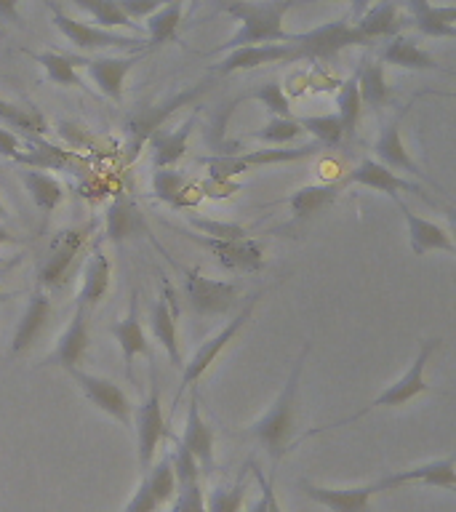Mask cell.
<instances>
[{
	"label": "cell",
	"instance_id": "3957f363",
	"mask_svg": "<svg viewBox=\"0 0 456 512\" xmlns=\"http://www.w3.org/2000/svg\"><path fill=\"white\" fill-rule=\"evenodd\" d=\"M203 91H206V83H198V86L187 88V91H179V94L168 96V99H163V102L158 104H142V107H136L126 120L128 158H139V152H142L144 144L150 142V136L155 134L158 128L166 126V120L171 118L176 110H182V107L195 102Z\"/></svg>",
	"mask_w": 456,
	"mask_h": 512
},
{
	"label": "cell",
	"instance_id": "8992f818",
	"mask_svg": "<svg viewBox=\"0 0 456 512\" xmlns=\"http://www.w3.org/2000/svg\"><path fill=\"white\" fill-rule=\"evenodd\" d=\"M259 296H262L259 291L248 296L246 304H243V310H240L238 315H235V318H232L230 323L222 328V331H216V334L211 336L208 342L200 344V350L195 352V355H192L187 363H184L182 382H179V392H176L174 406H179V400H182L184 390H187V387H195V382H200V376L206 374L208 368L216 363V358H219V355L227 350V344H230L232 339L240 334V331H243V326H246L248 320H251V315H254V307H256V302H259Z\"/></svg>",
	"mask_w": 456,
	"mask_h": 512
},
{
	"label": "cell",
	"instance_id": "603a6c76",
	"mask_svg": "<svg viewBox=\"0 0 456 512\" xmlns=\"http://www.w3.org/2000/svg\"><path fill=\"white\" fill-rule=\"evenodd\" d=\"M88 347H91V334H88L86 310L75 307L70 323H67V328L59 336L54 355L48 358V363H54V366L64 368V371L67 368H80L88 355Z\"/></svg>",
	"mask_w": 456,
	"mask_h": 512
},
{
	"label": "cell",
	"instance_id": "6da1fadb",
	"mask_svg": "<svg viewBox=\"0 0 456 512\" xmlns=\"http://www.w3.org/2000/svg\"><path fill=\"white\" fill-rule=\"evenodd\" d=\"M296 0H222V11L240 22L238 32L216 51H232L256 43H291L283 19Z\"/></svg>",
	"mask_w": 456,
	"mask_h": 512
},
{
	"label": "cell",
	"instance_id": "11a10c76",
	"mask_svg": "<svg viewBox=\"0 0 456 512\" xmlns=\"http://www.w3.org/2000/svg\"><path fill=\"white\" fill-rule=\"evenodd\" d=\"M0 22L3 24H22V14H19V0H0Z\"/></svg>",
	"mask_w": 456,
	"mask_h": 512
},
{
	"label": "cell",
	"instance_id": "681fc988",
	"mask_svg": "<svg viewBox=\"0 0 456 512\" xmlns=\"http://www.w3.org/2000/svg\"><path fill=\"white\" fill-rule=\"evenodd\" d=\"M176 502L171 512H206V496H203V488H200V480L195 483H184V486H176Z\"/></svg>",
	"mask_w": 456,
	"mask_h": 512
},
{
	"label": "cell",
	"instance_id": "b9f144b4",
	"mask_svg": "<svg viewBox=\"0 0 456 512\" xmlns=\"http://www.w3.org/2000/svg\"><path fill=\"white\" fill-rule=\"evenodd\" d=\"M187 190V176L182 171L171 168H155L152 174V195L168 206H179L182 203V192Z\"/></svg>",
	"mask_w": 456,
	"mask_h": 512
},
{
	"label": "cell",
	"instance_id": "ba28073f",
	"mask_svg": "<svg viewBox=\"0 0 456 512\" xmlns=\"http://www.w3.org/2000/svg\"><path fill=\"white\" fill-rule=\"evenodd\" d=\"M438 347H440V339H422L414 363L408 366L406 374L400 376L398 382H392L387 390L379 392V395H376V398L371 400V403H368L358 416L368 414V411H374V408L406 406V403H411V400L424 395V392H432V387L427 384V379H424V368H427V363H430V358L435 355ZM358 416H352V422H355Z\"/></svg>",
	"mask_w": 456,
	"mask_h": 512
},
{
	"label": "cell",
	"instance_id": "9a60e30c",
	"mask_svg": "<svg viewBox=\"0 0 456 512\" xmlns=\"http://www.w3.org/2000/svg\"><path fill=\"white\" fill-rule=\"evenodd\" d=\"M75 67H86L88 78L94 80L96 88L102 91L107 99L120 102L123 99V86H126L128 72L134 70L142 54L136 56H94V59H83V56H70Z\"/></svg>",
	"mask_w": 456,
	"mask_h": 512
},
{
	"label": "cell",
	"instance_id": "f1b7e54d",
	"mask_svg": "<svg viewBox=\"0 0 456 512\" xmlns=\"http://www.w3.org/2000/svg\"><path fill=\"white\" fill-rule=\"evenodd\" d=\"M382 64H392V67H400V70H414V72H432L440 70V62L435 56H430L422 46H416L414 40L406 38V35H392L390 43L382 48V56H379Z\"/></svg>",
	"mask_w": 456,
	"mask_h": 512
},
{
	"label": "cell",
	"instance_id": "8fae6325",
	"mask_svg": "<svg viewBox=\"0 0 456 512\" xmlns=\"http://www.w3.org/2000/svg\"><path fill=\"white\" fill-rule=\"evenodd\" d=\"M168 435L166 416H163V403H160V387L158 379L152 374L150 395L142 400V406L136 408V456H139V467L142 472L155 462L158 446Z\"/></svg>",
	"mask_w": 456,
	"mask_h": 512
},
{
	"label": "cell",
	"instance_id": "e0dca14e",
	"mask_svg": "<svg viewBox=\"0 0 456 512\" xmlns=\"http://www.w3.org/2000/svg\"><path fill=\"white\" fill-rule=\"evenodd\" d=\"M299 486H302V491L310 496L312 502L326 507L328 512H376L371 499L376 494H382L379 483H366V486L355 488H328L315 486L312 480H302Z\"/></svg>",
	"mask_w": 456,
	"mask_h": 512
},
{
	"label": "cell",
	"instance_id": "d4e9b609",
	"mask_svg": "<svg viewBox=\"0 0 456 512\" xmlns=\"http://www.w3.org/2000/svg\"><path fill=\"white\" fill-rule=\"evenodd\" d=\"M136 235H147L142 208L136 206V200H131L128 195H118L107 206V214H104V240L120 246V243H126L128 238H136Z\"/></svg>",
	"mask_w": 456,
	"mask_h": 512
},
{
	"label": "cell",
	"instance_id": "f6af8a7d",
	"mask_svg": "<svg viewBox=\"0 0 456 512\" xmlns=\"http://www.w3.org/2000/svg\"><path fill=\"white\" fill-rule=\"evenodd\" d=\"M302 134H304V128L299 126V120L296 118H275V115H272V118L259 128V131L251 134V139L267 142L272 144V147H286V144H291Z\"/></svg>",
	"mask_w": 456,
	"mask_h": 512
},
{
	"label": "cell",
	"instance_id": "4fadbf2b",
	"mask_svg": "<svg viewBox=\"0 0 456 512\" xmlns=\"http://www.w3.org/2000/svg\"><path fill=\"white\" fill-rule=\"evenodd\" d=\"M304 59L302 48L296 43H256V46H240L227 51L222 62L216 64V75H232V72H246L264 67V64L278 62H299Z\"/></svg>",
	"mask_w": 456,
	"mask_h": 512
},
{
	"label": "cell",
	"instance_id": "7dc6e473",
	"mask_svg": "<svg viewBox=\"0 0 456 512\" xmlns=\"http://www.w3.org/2000/svg\"><path fill=\"white\" fill-rule=\"evenodd\" d=\"M168 462H171V467H174L176 486H184V483H195V480H200L198 459L190 454V448L184 446L179 438H174V451H171V456H168Z\"/></svg>",
	"mask_w": 456,
	"mask_h": 512
},
{
	"label": "cell",
	"instance_id": "cb8c5ba5",
	"mask_svg": "<svg viewBox=\"0 0 456 512\" xmlns=\"http://www.w3.org/2000/svg\"><path fill=\"white\" fill-rule=\"evenodd\" d=\"M374 152L382 166L392 168V171H406V174L416 176L422 182H430V176L424 174L419 163L411 158V152L406 150V144H403V136H400V115L384 123L382 131H379V139L374 144Z\"/></svg>",
	"mask_w": 456,
	"mask_h": 512
},
{
	"label": "cell",
	"instance_id": "f35d334b",
	"mask_svg": "<svg viewBox=\"0 0 456 512\" xmlns=\"http://www.w3.org/2000/svg\"><path fill=\"white\" fill-rule=\"evenodd\" d=\"M360 110H363V102H360V91H358V72L347 78L336 91V115L342 120V131L344 136L355 134L360 120Z\"/></svg>",
	"mask_w": 456,
	"mask_h": 512
},
{
	"label": "cell",
	"instance_id": "836d02e7",
	"mask_svg": "<svg viewBox=\"0 0 456 512\" xmlns=\"http://www.w3.org/2000/svg\"><path fill=\"white\" fill-rule=\"evenodd\" d=\"M336 198H339V184H304L286 203L291 208L294 222H304V219H312L320 211H326Z\"/></svg>",
	"mask_w": 456,
	"mask_h": 512
},
{
	"label": "cell",
	"instance_id": "db71d44e",
	"mask_svg": "<svg viewBox=\"0 0 456 512\" xmlns=\"http://www.w3.org/2000/svg\"><path fill=\"white\" fill-rule=\"evenodd\" d=\"M251 470H254L256 483H259L264 499H267V512H283V507H280V502H278V496H275V488H272V478H264V472L259 470L256 464H251Z\"/></svg>",
	"mask_w": 456,
	"mask_h": 512
},
{
	"label": "cell",
	"instance_id": "30bf717a",
	"mask_svg": "<svg viewBox=\"0 0 456 512\" xmlns=\"http://www.w3.org/2000/svg\"><path fill=\"white\" fill-rule=\"evenodd\" d=\"M70 379L80 387V392L86 395L88 403H94L102 414H107L110 419H115L118 424H123L126 430L134 427V403L128 398L123 387L104 376L88 374L83 368H67Z\"/></svg>",
	"mask_w": 456,
	"mask_h": 512
},
{
	"label": "cell",
	"instance_id": "6f0895ef",
	"mask_svg": "<svg viewBox=\"0 0 456 512\" xmlns=\"http://www.w3.org/2000/svg\"><path fill=\"white\" fill-rule=\"evenodd\" d=\"M251 512H267V499H264V494L256 499V504L251 507Z\"/></svg>",
	"mask_w": 456,
	"mask_h": 512
},
{
	"label": "cell",
	"instance_id": "9f6ffc18",
	"mask_svg": "<svg viewBox=\"0 0 456 512\" xmlns=\"http://www.w3.org/2000/svg\"><path fill=\"white\" fill-rule=\"evenodd\" d=\"M16 240L19 238H16L14 232H8L6 227H0V246H6V243H16Z\"/></svg>",
	"mask_w": 456,
	"mask_h": 512
},
{
	"label": "cell",
	"instance_id": "6125c7cd",
	"mask_svg": "<svg viewBox=\"0 0 456 512\" xmlns=\"http://www.w3.org/2000/svg\"><path fill=\"white\" fill-rule=\"evenodd\" d=\"M163 3H171V0H163ZM198 6V0H190V8Z\"/></svg>",
	"mask_w": 456,
	"mask_h": 512
},
{
	"label": "cell",
	"instance_id": "9c48e42d",
	"mask_svg": "<svg viewBox=\"0 0 456 512\" xmlns=\"http://www.w3.org/2000/svg\"><path fill=\"white\" fill-rule=\"evenodd\" d=\"M184 296L198 315H227L240 304V291L230 280L206 278L200 270L182 267Z\"/></svg>",
	"mask_w": 456,
	"mask_h": 512
},
{
	"label": "cell",
	"instance_id": "5b68a950",
	"mask_svg": "<svg viewBox=\"0 0 456 512\" xmlns=\"http://www.w3.org/2000/svg\"><path fill=\"white\" fill-rule=\"evenodd\" d=\"M320 150L318 142L302 144V147H267V150H251V152H235V155H214V158H203L200 163H206L211 168V179L214 182H224L230 176H238L248 168L262 166H280V163H294V160L312 158Z\"/></svg>",
	"mask_w": 456,
	"mask_h": 512
},
{
	"label": "cell",
	"instance_id": "ffe728a7",
	"mask_svg": "<svg viewBox=\"0 0 456 512\" xmlns=\"http://www.w3.org/2000/svg\"><path fill=\"white\" fill-rule=\"evenodd\" d=\"M182 443L190 448V454L198 459L200 470L211 475L214 472V430L208 427L200 414V392L192 387L190 403H187V419H184Z\"/></svg>",
	"mask_w": 456,
	"mask_h": 512
},
{
	"label": "cell",
	"instance_id": "5bb4252c",
	"mask_svg": "<svg viewBox=\"0 0 456 512\" xmlns=\"http://www.w3.org/2000/svg\"><path fill=\"white\" fill-rule=\"evenodd\" d=\"M88 235V227H75V230H62L51 240L48 256L43 259L38 270L40 288H62L67 283V275L72 270L75 256L83 248V240Z\"/></svg>",
	"mask_w": 456,
	"mask_h": 512
},
{
	"label": "cell",
	"instance_id": "277c9868",
	"mask_svg": "<svg viewBox=\"0 0 456 512\" xmlns=\"http://www.w3.org/2000/svg\"><path fill=\"white\" fill-rule=\"evenodd\" d=\"M51 14V22L54 27L64 35V40L75 46L78 51H104V48H142L147 40L139 38V35H120L115 30H107V27H99V24H86L80 19H72L56 6L54 0H43Z\"/></svg>",
	"mask_w": 456,
	"mask_h": 512
},
{
	"label": "cell",
	"instance_id": "91938a15",
	"mask_svg": "<svg viewBox=\"0 0 456 512\" xmlns=\"http://www.w3.org/2000/svg\"><path fill=\"white\" fill-rule=\"evenodd\" d=\"M3 219H8V208L3 206V200H0V222H3Z\"/></svg>",
	"mask_w": 456,
	"mask_h": 512
},
{
	"label": "cell",
	"instance_id": "74e56055",
	"mask_svg": "<svg viewBox=\"0 0 456 512\" xmlns=\"http://www.w3.org/2000/svg\"><path fill=\"white\" fill-rule=\"evenodd\" d=\"M27 54H30L40 67H43L46 78L51 80L54 86L86 88V83H83V78L78 75V67L72 64L70 56L56 54V51H27Z\"/></svg>",
	"mask_w": 456,
	"mask_h": 512
},
{
	"label": "cell",
	"instance_id": "94428289",
	"mask_svg": "<svg viewBox=\"0 0 456 512\" xmlns=\"http://www.w3.org/2000/svg\"><path fill=\"white\" fill-rule=\"evenodd\" d=\"M11 296H14V294H6V291H0V304L8 302V299H11Z\"/></svg>",
	"mask_w": 456,
	"mask_h": 512
},
{
	"label": "cell",
	"instance_id": "ab89813d",
	"mask_svg": "<svg viewBox=\"0 0 456 512\" xmlns=\"http://www.w3.org/2000/svg\"><path fill=\"white\" fill-rule=\"evenodd\" d=\"M144 480H147V486L150 491L155 494L158 504L163 507L166 502H171L176 494V475H174V467L168 462V456H160L155 462L144 470Z\"/></svg>",
	"mask_w": 456,
	"mask_h": 512
},
{
	"label": "cell",
	"instance_id": "d6a6232c",
	"mask_svg": "<svg viewBox=\"0 0 456 512\" xmlns=\"http://www.w3.org/2000/svg\"><path fill=\"white\" fill-rule=\"evenodd\" d=\"M19 179H22L24 190L30 192V198H32V203H35V208H38V211H43L46 216L51 214V211H56V208H59V203L64 200L62 182H59L56 176L46 174V171L22 166V171H19Z\"/></svg>",
	"mask_w": 456,
	"mask_h": 512
},
{
	"label": "cell",
	"instance_id": "ee69618b",
	"mask_svg": "<svg viewBox=\"0 0 456 512\" xmlns=\"http://www.w3.org/2000/svg\"><path fill=\"white\" fill-rule=\"evenodd\" d=\"M72 3H75L80 11H86L99 27H107V30H115V27H134V22L120 11L115 0H72Z\"/></svg>",
	"mask_w": 456,
	"mask_h": 512
},
{
	"label": "cell",
	"instance_id": "c3c4849f",
	"mask_svg": "<svg viewBox=\"0 0 456 512\" xmlns=\"http://www.w3.org/2000/svg\"><path fill=\"white\" fill-rule=\"evenodd\" d=\"M192 230H198V235H208V238L222 240H240L248 238L246 227H240L235 222H219V219H198V216H187Z\"/></svg>",
	"mask_w": 456,
	"mask_h": 512
},
{
	"label": "cell",
	"instance_id": "816d5d0a",
	"mask_svg": "<svg viewBox=\"0 0 456 512\" xmlns=\"http://www.w3.org/2000/svg\"><path fill=\"white\" fill-rule=\"evenodd\" d=\"M118 8L123 14L134 22V19H147L150 14H155L160 6H163V0H115Z\"/></svg>",
	"mask_w": 456,
	"mask_h": 512
},
{
	"label": "cell",
	"instance_id": "2e32d148",
	"mask_svg": "<svg viewBox=\"0 0 456 512\" xmlns=\"http://www.w3.org/2000/svg\"><path fill=\"white\" fill-rule=\"evenodd\" d=\"M176 318H179V304H176L174 286L163 280V296L155 299L150 310V331L158 339V344L166 350L171 366L182 368L184 358L179 350V328H176Z\"/></svg>",
	"mask_w": 456,
	"mask_h": 512
},
{
	"label": "cell",
	"instance_id": "4dcf8cb0",
	"mask_svg": "<svg viewBox=\"0 0 456 512\" xmlns=\"http://www.w3.org/2000/svg\"><path fill=\"white\" fill-rule=\"evenodd\" d=\"M352 24H355L366 38L379 40V38H392V35H398L408 22L398 14V6H395L392 0H379V3L368 8V11H360L358 22H352Z\"/></svg>",
	"mask_w": 456,
	"mask_h": 512
},
{
	"label": "cell",
	"instance_id": "f907efd6",
	"mask_svg": "<svg viewBox=\"0 0 456 512\" xmlns=\"http://www.w3.org/2000/svg\"><path fill=\"white\" fill-rule=\"evenodd\" d=\"M158 510H160L158 499H155V494H152L150 486H147V480L142 478V483H139V488L134 491V496L128 499L126 512H158Z\"/></svg>",
	"mask_w": 456,
	"mask_h": 512
},
{
	"label": "cell",
	"instance_id": "7402d4cb",
	"mask_svg": "<svg viewBox=\"0 0 456 512\" xmlns=\"http://www.w3.org/2000/svg\"><path fill=\"white\" fill-rule=\"evenodd\" d=\"M54 318V304L48 299V294L43 288H35L30 294V302L24 307L22 320L16 323L14 339H11V347L8 352L11 355H22L32 347V344L38 342V336L46 331L48 320Z\"/></svg>",
	"mask_w": 456,
	"mask_h": 512
},
{
	"label": "cell",
	"instance_id": "83f0119b",
	"mask_svg": "<svg viewBox=\"0 0 456 512\" xmlns=\"http://www.w3.org/2000/svg\"><path fill=\"white\" fill-rule=\"evenodd\" d=\"M411 24L427 38H456V8L432 6L430 0H408Z\"/></svg>",
	"mask_w": 456,
	"mask_h": 512
},
{
	"label": "cell",
	"instance_id": "f5cc1de1",
	"mask_svg": "<svg viewBox=\"0 0 456 512\" xmlns=\"http://www.w3.org/2000/svg\"><path fill=\"white\" fill-rule=\"evenodd\" d=\"M24 152V144L22 139L11 131V128H0V158H8L14 160Z\"/></svg>",
	"mask_w": 456,
	"mask_h": 512
},
{
	"label": "cell",
	"instance_id": "e575fe53",
	"mask_svg": "<svg viewBox=\"0 0 456 512\" xmlns=\"http://www.w3.org/2000/svg\"><path fill=\"white\" fill-rule=\"evenodd\" d=\"M0 120L24 136H46L48 120L35 104H16L0 99Z\"/></svg>",
	"mask_w": 456,
	"mask_h": 512
},
{
	"label": "cell",
	"instance_id": "680465c9",
	"mask_svg": "<svg viewBox=\"0 0 456 512\" xmlns=\"http://www.w3.org/2000/svg\"><path fill=\"white\" fill-rule=\"evenodd\" d=\"M304 3H318V0H304ZM363 3H366V0H355V14L363 11Z\"/></svg>",
	"mask_w": 456,
	"mask_h": 512
},
{
	"label": "cell",
	"instance_id": "7c38bea8",
	"mask_svg": "<svg viewBox=\"0 0 456 512\" xmlns=\"http://www.w3.org/2000/svg\"><path fill=\"white\" fill-rule=\"evenodd\" d=\"M187 238L195 240L200 248H206L208 254L214 256L216 262L222 264L224 270L235 272H259L264 270V246L254 238L240 240H222L198 235V232H184Z\"/></svg>",
	"mask_w": 456,
	"mask_h": 512
},
{
	"label": "cell",
	"instance_id": "60d3db41",
	"mask_svg": "<svg viewBox=\"0 0 456 512\" xmlns=\"http://www.w3.org/2000/svg\"><path fill=\"white\" fill-rule=\"evenodd\" d=\"M299 126L307 131V134L315 136V142L320 147H336V144H342L344 131H342V120L339 115H304L299 118Z\"/></svg>",
	"mask_w": 456,
	"mask_h": 512
},
{
	"label": "cell",
	"instance_id": "ac0fdd59",
	"mask_svg": "<svg viewBox=\"0 0 456 512\" xmlns=\"http://www.w3.org/2000/svg\"><path fill=\"white\" fill-rule=\"evenodd\" d=\"M376 483L382 488V494L384 491H398V488L411 486V483H419V486L427 488H443V491H456L454 456L419 464V467H411V470L390 472V475H384V478H379Z\"/></svg>",
	"mask_w": 456,
	"mask_h": 512
},
{
	"label": "cell",
	"instance_id": "bcb514c9",
	"mask_svg": "<svg viewBox=\"0 0 456 512\" xmlns=\"http://www.w3.org/2000/svg\"><path fill=\"white\" fill-rule=\"evenodd\" d=\"M246 99H256L259 104H264L275 118H294L291 115V102H288L286 91H283L278 80H267L262 86H256Z\"/></svg>",
	"mask_w": 456,
	"mask_h": 512
},
{
	"label": "cell",
	"instance_id": "484cf974",
	"mask_svg": "<svg viewBox=\"0 0 456 512\" xmlns=\"http://www.w3.org/2000/svg\"><path fill=\"white\" fill-rule=\"evenodd\" d=\"M112 283V264L110 256L104 254L102 240H96L94 251L88 256L86 267H83V283H80L78 299H75V307H83V310H94L96 304L102 302L107 291H110Z\"/></svg>",
	"mask_w": 456,
	"mask_h": 512
},
{
	"label": "cell",
	"instance_id": "44dd1931",
	"mask_svg": "<svg viewBox=\"0 0 456 512\" xmlns=\"http://www.w3.org/2000/svg\"><path fill=\"white\" fill-rule=\"evenodd\" d=\"M392 200L398 203L400 214H403V222H406V230H408V243H411V251H414L416 256L430 254V251L456 254V243L454 238L448 235L446 227H440V224L430 222V219L416 216L400 198H392Z\"/></svg>",
	"mask_w": 456,
	"mask_h": 512
},
{
	"label": "cell",
	"instance_id": "7a4b0ae2",
	"mask_svg": "<svg viewBox=\"0 0 456 512\" xmlns=\"http://www.w3.org/2000/svg\"><path fill=\"white\" fill-rule=\"evenodd\" d=\"M307 355H310V342L304 344L299 358L294 360V368L288 374L283 390L275 398L267 414L248 427V438H254L259 446L270 454V459L275 464L286 456V451L291 448V435H294V422H296V395H299V382H302L304 363H307Z\"/></svg>",
	"mask_w": 456,
	"mask_h": 512
},
{
	"label": "cell",
	"instance_id": "52a82bcc",
	"mask_svg": "<svg viewBox=\"0 0 456 512\" xmlns=\"http://www.w3.org/2000/svg\"><path fill=\"white\" fill-rule=\"evenodd\" d=\"M291 43L302 48L304 59H334L339 51L352 46H374V40L366 38L363 32L350 24L347 19L326 22L307 32H291Z\"/></svg>",
	"mask_w": 456,
	"mask_h": 512
},
{
	"label": "cell",
	"instance_id": "4316f807",
	"mask_svg": "<svg viewBox=\"0 0 456 512\" xmlns=\"http://www.w3.org/2000/svg\"><path fill=\"white\" fill-rule=\"evenodd\" d=\"M195 123H198V112H192L190 118L184 120L179 128H174V131H163V128H158V131L150 136V142L147 144L152 147V163H155V168H171L184 158Z\"/></svg>",
	"mask_w": 456,
	"mask_h": 512
},
{
	"label": "cell",
	"instance_id": "f546056e",
	"mask_svg": "<svg viewBox=\"0 0 456 512\" xmlns=\"http://www.w3.org/2000/svg\"><path fill=\"white\" fill-rule=\"evenodd\" d=\"M112 336L118 339L120 352H123V363H126V374L131 376V363L136 355H150V344H147V334H144L142 320H139V304H136V291L128 304L126 318L118 320L112 326Z\"/></svg>",
	"mask_w": 456,
	"mask_h": 512
},
{
	"label": "cell",
	"instance_id": "7bdbcfd3",
	"mask_svg": "<svg viewBox=\"0 0 456 512\" xmlns=\"http://www.w3.org/2000/svg\"><path fill=\"white\" fill-rule=\"evenodd\" d=\"M248 478L246 472H240V478L232 486L214 488L206 499V512H240L246 502Z\"/></svg>",
	"mask_w": 456,
	"mask_h": 512
},
{
	"label": "cell",
	"instance_id": "8d00e7d4",
	"mask_svg": "<svg viewBox=\"0 0 456 512\" xmlns=\"http://www.w3.org/2000/svg\"><path fill=\"white\" fill-rule=\"evenodd\" d=\"M184 3L182 0H171L147 16V46H163V43H174L179 35V22H182Z\"/></svg>",
	"mask_w": 456,
	"mask_h": 512
},
{
	"label": "cell",
	"instance_id": "1f68e13d",
	"mask_svg": "<svg viewBox=\"0 0 456 512\" xmlns=\"http://www.w3.org/2000/svg\"><path fill=\"white\" fill-rule=\"evenodd\" d=\"M358 91L363 107H374V110H382L392 102L390 83H387V75H384V64L379 59H363L358 70Z\"/></svg>",
	"mask_w": 456,
	"mask_h": 512
},
{
	"label": "cell",
	"instance_id": "d6986e66",
	"mask_svg": "<svg viewBox=\"0 0 456 512\" xmlns=\"http://www.w3.org/2000/svg\"><path fill=\"white\" fill-rule=\"evenodd\" d=\"M347 184H358V187H368V190H376V192H384V195H390V198H400V192H416V195H422L424 198V190L414 179H403L398 176L392 168L382 166L379 160H360L358 166L352 168L347 179Z\"/></svg>",
	"mask_w": 456,
	"mask_h": 512
},
{
	"label": "cell",
	"instance_id": "d590c367",
	"mask_svg": "<svg viewBox=\"0 0 456 512\" xmlns=\"http://www.w3.org/2000/svg\"><path fill=\"white\" fill-rule=\"evenodd\" d=\"M27 147H30V152H22L16 158L19 166L38 168V171H46V168L59 171V168H64L72 160L70 150H62V147L46 142L43 136H27Z\"/></svg>",
	"mask_w": 456,
	"mask_h": 512
}]
</instances>
